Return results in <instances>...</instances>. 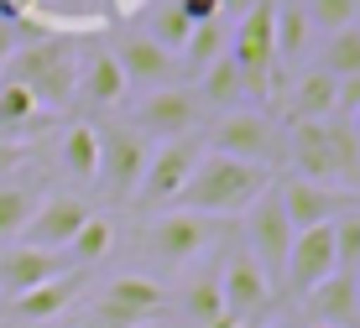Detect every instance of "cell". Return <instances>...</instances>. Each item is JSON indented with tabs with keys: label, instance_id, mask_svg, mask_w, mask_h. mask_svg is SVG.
<instances>
[{
	"label": "cell",
	"instance_id": "cell-38",
	"mask_svg": "<svg viewBox=\"0 0 360 328\" xmlns=\"http://www.w3.org/2000/svg\"><path fill=\"white\" fill-rule=\"evenodd\" d=\"M355 308H360V271H355Z\"/></svg>",
	"mask_w": 360,
	"mask_h": 328
},
{
	"label": "cell",
	"instance_id": "cell-30",
	"mask_svg": "<svg viewBox=\"0 0 360 328\" xmlns=\"http://www.w3.org/2000/svg\"><path fill=\"white\" fill-rule=\"evenodd\" d=\"M329 235H334V271L355 276L360 271V209L340 214V219L329 224Z\"/></svg>",
	"mask_w": 360,
	"mask_h": 328
},
{
	"label": "cell",
	"instance_id": "cell-37",
	"mask_svg": "<svg viewBox=\"0 0 360 328\" xmlns=\"http://www.w3.org/2000/svg\"><path fill=\"white\" fill-rule=\"evenodd\" d=\"M350 131H355V141H360V110H355V115H350Z\"/></svg>",
	"mask_w": 360,
	"mask_h": 328
},
{
	"label": "cell",
	"instance_id": "cell-43",
	"mask_svg": "<svg viewBox=\"0 0 360 328\" xmlns=\"http://www.w3.org/2000/svg\"><path fill=\"white\" fill-rule=\"evenodd\" d=\"M355 6H360V0H355Z\"/></svg>",
	"mask_w": 360,
	"mask_h": 328
},
{
	"label": "cell",
	"instance_id": "cell-27",
	"mask_svg": "<svg viewBox=\"0 0 360 328\" xmlns=\"http://www.w3.org/2000/svg\"><path fill=\"white\" fill-rule=\"evenodd\" d=\"M37 115H42V105L21 89V84L0 79V136H16L27 131V125H37Z\"/></svg>",
	"mask_w": 360,
	"mask_h": 328
},
{
	"label": "cell",
	"instance_id": "cell-21",
	"mask_svg": "<svg viewBox=\"0 0 360 328\" xmlns=\"http://www.w3.org/2000/svg\"><path fill=\"white\" fill-rule=\"evenodd\" d=\"M58 157H63V172L73 183H94L99 178V125L68 120L63 125V141H58Z\"/></svg>",
	"mask_w": 360,
	"mask_h": 328
},
{
	"label": "cell",
	"instance_id": "cell-7",
	"mask_svg": "<svg viewBox=\"0 0 360 328\" xmlns=\"http://www.w3.org/2000/svg\"><path fill=\"white\" fill-rule=\"evenodd\" d=\"M198 157H204V136H198V131H193V136H178V141H162L152 157H146L141 188H136V204L152 209V214L172 209V204H178V193L188 188Z\"/></svg>",
	"mask_w": 360,
	"mask_h": 328
},
{
	"label": "cell",
	"instance_id": "cell-12",
	"mask_svg": "<svg viewBox=\"0 0 360 328\" xmlns=\"http://www.w3.org/2000/svg\"><path fill=\"white\" fill-rule=\"evenodd\" d=\"M277 198L292 230H319V224H334L340 214L360 209V193H350L340 183H308V178H288L277 188Z\"/></svg>",
	"mask_w": 360,
	"mask_h": 328
},
{
	"label": "cell",
	"instance_id": "cell-24",
	"mask_svg": "<svg viewBox=\"0 0 360 328\" xmlns=\"http://www.w3.org/2000/svg\"><path fill=\"white\" fill-rule=\"evenodd\" d=\"M183 313L198 323V328H219L225 323V297H219V266L188 276V287H183Z\"/></svg>",
	"mask_w": 360,
	"mask_h": 328
},
{
	"label": "cell",
	"instance_id": "cell-28",
	"mask_svg": "<svg viewBox=\"0 0 360 328\" xmlns=\"http://www.w3.org/2000/svg\"><path fill=\"white\" fill-rule=\"evenodd\" d=\"M32 209H37V193L27 183H0V240H21Z\"/></svg>",
	"mask_w": 360,
	"mask_h": 328
},
{
	"label": "cell",
	"instance_id": "cell-11",
	"mask_svg": "<svg viewBox=\"0 0 360 328\" xmlns=\"http://www.w3.org/2000/svg\"><path fill=\"white\" fill-rule=\"evenodd\" d=\"M198 125V99L193 89H183V84H167V89H146L136 99V120L131 131L141 136L146 146H162V141H178V136H193Z\"/></svg>",
	"mask_w": 360,
	"mask_h": 328
},
{
	"label": "cell",
	"instance_id": "cell-29",
	"mask_svg": "<svg viewBox=\"0 0 360 328\" xmlns=\"http://www.w3.org/2000/svg\"><path fill=\"white\" fill-rule=\"evenodd\" d=\"M319 68L334 73V79H355V73H360V27L334 32L324 42V63H319Z\"/></svg>",
	"mask_w": 360,
	"mask_h": 328
},
{
	"label": "cell",
	"instance_id": "cell-35",
	"mask_svg": "<svg viewBox=\"0 0 360 328\" xmlns=\"http://www.w3.org/2000/svg\"><path fill=\"white\" fill-rule=\"evenodd\" d=\"M16 27H6V21H0V68H6V63H11V53H16Z\"/></svg>",
	"mask_w": 360,
	"mask_h": 328
},
{
	"label": "cell",
	"instance_id": "cell-10",
	"mask_svg": "<svg viewBox=\"0 0 360 328\" xmlns=\"http://www.w3.org/2000/svg\"><path fill=\"white\" fill-rule=\"evenodd\" d=\"M292 224L282 214V198L277 188H266L251 209H245V250L256 256V266L266 271L271 287H282V271H288V250H292Z\"/></svg>",
	"mask_w": 360,
	"mask_h": 328
},
{
	"label": "cell",
	"instance_id": "cell-26",
	"mask_svg": "<svg viewBox=\"0 0 360 328\" xmlns=\"http://www.w3.org/2000/svg\"><path fill=\"white\" fill-rule=\"evenodd\" d=\"M303 42H308L303 6H282V0H277V16H271V53H277V63L297 58V53H303Z\"/></svg>",
	"mask_w": 360,
	"mask_h": 328
},
{
	"label": "cell",
	"instance_id": "cell-31",
	"mask_svg": "<svg viewBox=\"0 0 360 328\" xmlns=\"http://www.w3.org/2000/svg\"><path fill=\"white\" fill-rule=\"evenodd\" d=\"M188 32H193V21L183 16V11L172 6V0H167V6L157 11V16H152V27H146V37H152V42L162 47V53H172V58L183 53V42H188Z\"/></svg>",
	"mask_w": 360,
	"mask_h": 328
},
{
	"label": "cell",
	"instance_id": "cell-42",
	"mask_svg": "<svg viewBox=\"0 0 360 328\" xmlns=\"http://www.w3.org/2000/svg\"><path fill=\"white\" fill-rule=\"evenodd\" d=\"M355 27H360V21H355Z\"/></svg>",
	"mask_w": 360,
	"mask_h": 328
},
{
	"label": "cell",
	"instance_id": "cell-19",
	"mask_svg": "<svg viewBox=\"0 0 360 328\" xmlns=\"http://www.w3.org/2000/svg\"><path fill=\"white\" fill-rule=\"evenodd\" d=\"M334 89H340V79L324 68H308L303 79L292 84L288 94H282V110H288V125H308V120H329L334 115Z\"/></svg>",
	"mask_w": 360,
	"mask_h": 328
},
{
	"label": "cell",
	"instance_id": "cell-32",
	"mask_svg": "<svg viewBox=\"0 0 360 328\" xmlns=\"http://www.w3.org/2000/svg\"><path fill=\"white\" fill-rule=\"evenodd\" d=\"M303 16H308V27H319V32L334 37V32H345V27L360 21V6H355V0H308Z\"/></svg>",
	"mask_w": 360,
	"mask_h": 328
},
{
	"label": "cell",
	"instance_id": "cell-9",
	"mask_svg": "<svg viewBox=\"0 0 360 328\" xmlns=\"http://www.w3.org/2000/svg\"><path fill=\"white\" fill-rule=\"evenodd\" d=\"M172 302V292L157 276H136V271H120L105 282V292L94 302V328H141L152 323Z\"/></svg>",
	"mask_w": 360,
	"mask_h": 328
},
{
	"label": "cell",
	"instance_id": "cell-16",
	"mask_svg": "<svg viewBox=\"0 0 360 328\" xmlns=\"http://www.w3.org/2000/svg\"><path fill=\"white\" fill-rule=\"evenodd\" d=\"M84 292V271H58V276H47L42 287H32V292H21V297H11V313L16 318H27V323H53V318H63V313L79 302Z\"/></svg>",
	"mask_w": 360,
	"mask_h": 328
},
{
	"label": "cell",
	"instance_id": "cell-14",
	"mask_svg": "<svg viewBox=\"0 0 360 328\" xmlns=\"http://www.w3.org/2000/svg\"><path fill=\"white\" fill-rule=\"evenodd\" d=\"M110 58L120 63L126 84H146V89H167V84H178V73H183V63L172 53H162L146 32H120L115 42H110Z\"/></svg>",
	"mask_w": 360,
	"mask_h": 328
},
{
	"label": "cell",
	"instance_id": "cell-22",
	"mask_svg": "<svg viewBox=\"0 0 360 328\" xmlns=\"http://www.w3.org/2000/svg\"><path fill=\"white\" fill-rule=\"evenodd\" d=\"M193 99H198V110H219V115H225V110H235L245 99V84H240V68H235L230 63V53L219 58V63H209L204 73H193Z\"/></svg>",
	"mask_w": 360,
	"mask_h": 328
},
{
	"label": "cell",
	"instance_id": "cell-23",
	"mask_svg": "<svg viewBox=\"0 0 360 328\" xmlns=\"http://www.w3.org/2000/svg\"><path fill=\"white\" fill-rule=\"evenodd\" d=\"M115 250V224L105 219V214H89L84 219V230L68 240V250H63V266H73V271H89V266H99V261Z\"/></svg>",
	"mask_w": 360,
	"mask_h": 328
},
{
	"label": "cell",
	"instance_id": "cell-18",
	"mask_svg": "<svg viewBox=\"0 0 360 328\" xmlns=\"http://www.w3.org/2000/svg\"><path fill=\"white\" fill-rule=\"evenodd\" d=\"M68 271L63 256H53V250H32V245H6L0 250V287H6L11 297L32 292V287H42L47 276Z\"/></svg>",
	"mask_w": 360,
	"mask_h": 328
},
{
	"label": "cell",
	"instance_id": "cell-2",
	"mask_svg": "<svg viewBox=\"0 0 360 328\" xmlns=\"http://www.w3.org/2000/svg\"><path fill=\"white\" fill-rule=\"evenodd\" d=\"M288 146L282 157L297 167V178L308 183H355L360 172V141L350 131V120L329 115V120H308V125H288Z\"/></svg>",
	"mask_w": 360,
	"mask_h": 328
},
{
	"label": "cell",
	"instance_id": "cell-25",
	"mask_svg": "<svg viewBox=\"0 0 360 328\" xmlns=\"http://www.w3.org/2000/svg\"><path fill=\"white\" fill-rule=\"evenodd\" d=\"M230 53V32L219 27V21H204V27H193L188 32V42H183V53H178V63L188 73H204L209 63H219Z\"/></svg>",
	"mask_w": 360,
	"mask_h": 328
},
{
	"label": "cell",
	"instance_id": "cell-17",
	"mask_svg": "<svg viewBox=\"0 0 360 328\" xmlns=\"http://www.w3.org/2000/svg\"><path fill=\"white\" fill-rule=\"evenodd\" d=\"M308 308V323H324V328H360V308H355V276L334 271L314 292L303 297Z\"/></svg>",
	"mask_w": 360,
	"mask_h": 328
},
{
	"label": "cell",
	"instance_id": "cell-3",
	"mask_svg": "<svg viewBox=\"0 0 360 328\" xmlns=\"http://www.w3.org/2000/svg\"><path fill=\"white\" fill-rule=\"evenodd\" d=\"M0 79L21 84L42 110H63L73 105V94H79V58H73L68 42H58V37H32V42H21L11 63L0 68Z\"/></svg>",
	"mask_w": 360,
	"mask_h": 328
},
{
	"label": "cell",
	"instance_id": "cell-33",
	"mask_svg": "<svg viewBox=\"0 0 360 328\" xmlns=\"http://www.w3.org/2000/svg\"><path fill=\"white\" fill-rule=\"evenodd\" d=\"M355 110H360V73H355V79H340V89H334V115L350 120Z\"/></svg>",
	"mask_w": 360,
	"mask_h": 328
},
{
	"label": "cell",
	"instance_id": "cell-13",
	"mask_svg": "<svg viewBox=\"0 0 360 328\" xmlns=\"http://www.w3.org/2000/svg\"><path fill=\"white\" fill-rule=\"evenodd\" d=\"M84 219H89V204H84L79 193H53L47 204L32 209L27 230H21L16 245H32V250H53V256H63L68 240L84 230Z\"/></svg>",
	"mask_w": 360,
	"mask_h": 328
},
{
	"label": "cell",
	"instance_id": "cell-4",
	"mask_svg": "<svg viewBox=\"0 0 360 328\" xmlns=\"http://www.w3.org/2000/svg\"><path fill=\"white\" fill-rule=\"evenodd\" d=\"M204 146L219 151V157L251 162V167H277L288 136H282V125L271 120L266 110H225V115L209 125Z\"/></svg>",
	"mask_w": 360,
	"mask_h": 328
},
{
	"label": "cell",
	"instance_id": "cell-34",
	"mask_svg": "<svg viewBox=\"0 0 360 328\" xmlns=\"http://www.w3.org/2000/svg\"><path fill=\"white\" fill-rule=\"evenodd\" d=\"M172 6H178L183 16L193 21V27H204V21H219V0H172Z\"/></svg>",
	"mask_w": 360,
	"mask_h": 328
},
{
	"label": "cell",
	"instance_id": "cell-6",
	"mask_svg": "<svg viewBox=\"0 0 360 328\" xmlns=\"http://www.w3.org/2000/svg\"><path fill=\"white\" fill-rule=\"evenodd\" d=\"M141 245L152 250L162 266H188V261L209 256V250L219 245V224L204 219V214H188V209H162V214L146 219Z\"/></svg>",
	"mask_w": 360,
	"mask_h": 328
},
{
	"label": "cell",
	"instance_id": "cell-41",
	"mask_svg": "<svg viewBox=\"0 0 360 328\" xmlns=\"http://www.w3.org/2000/svg\"><path fill=\"white\" fill-rule=\"evenodd\" d=\"M355 183H360V172H355Z\"/></svg>",
	"mask_w": 360,
	"mask_h": 328
},
{
	"label": "cell",
	"instance_id": "cell-15",
	"mask_svg": "<svg viewBox=\"0 0 360 328\" xmlns=\"http://www.w3.org/2000/svg\"><path fill=\"white\" fill-rule=\"evenodd\" d=\"M324 276H334V235H329V224H319V230H297L292 250H288L282 287H288L292 297H308Z\"/></svg>",
	"mask_w": 360,
	"mask_h": 328
},
{
	"label": "cell",
	"instance_id": "cell-40",
	"mask_svg": "<svg viewBox=\"0 0 360 328\" xmlns=\"http://www.w3.org/2000/svg\"><path fill=\"white\" fill-rule=\"evenodd\" d=\"M256 328H271V323H256Z\"/></svg>",
	"mask_w": 360,
	"mask_h": 328
},
{
	"label": "cell",
	"instance_id": "cell-20",
	"mask_svg": "<svg viewBox=\"0 0 360 328\" xmlns=\"http://www.w3.org/2000/svg\"><path fill=\"white\" fill-rule=\"evenodd\" d=\"M126 73H120V63L110 58V47H94L89 63H79V99L84 105H94V110H110V105H120L126 99Z\"/></svg>",
	"mask_w": 360,
	"mask_h": 328
},
{
	"label": "cell",
	"instance_id": "cell-39",
	"mask_svg": "<svg viewBox=\"0 0 360 328\" xmlns=\"http://www.w3.org/2000/svg\"><path fill=\"white\" fill-rule=\"evenodd\" d=\"M303 328H324V323H303Z\"/></svg>",
	"mask_w": 360,
	"mask_h": 328
},
{
	"label": "cell",
	"instance_id": "cell-5",
	"mask_svg": "<svg viewBox=\"0 0 360 328\" xmlns=\"http://www.w3.org/2000/svg\"><path fill=\"white\" fill-rule=\"evenodd\" d=\"M219 297H225V323L219 328H256L277 302V287L266 282V271L256 266V256L245 245H235L219 261Z\"/></svg>",
	"mask_w": 360,
	"mask_h": 328
},
{
	"label": "cell",
	"instance_id": "cell-1",
	"mask_svg": "<svg viewBox=\"0 0 360 328\" xmlns=\"http://www.w3.org/2000/svg\"><path fill=\"white\" fill-rule=\"evenodd\" d=\"M271 188V167H251V162H235V157H219V151L204 146V157H198L188 188L178 193V204L172 209H188V214H204V219H235V214H245Z\"/></svg>",
	"mask_w": 360,
	"mask_h": 328
},
{
	"label": "cell",
	"instance_id": "cell-36",
	"mask_svg": "<svg viewBox=\"0 0 360 328\" xmlns=\"http://www.w3.org/2000/svg\"><path fill=\"white\" fill-rule=\"evenodd\" d=\"M251 6H256V0H219V21H225V16H235V21H240Z\"/></svg>",
	"mask_w": 360,
	"mask_h": 328
},
{
	"label": "cell",
	"instance_id": "cell-8",
	"mask_svg": "<svg viewBox=\"0 0 360 328\" xmlns=\"http://www.w3.org/2000/svg\"><path fill=\"white\" fill-rule=\"evenodd\" d=\"M146 157H152V146H146L131 125H120V120L99 125V178L94 183H99V193H105V204H131L136 188H141Z\"/></svg>",
	"mask_w": 360,
	"mask_h": 328
}]
</instances>
